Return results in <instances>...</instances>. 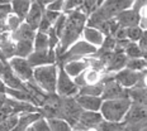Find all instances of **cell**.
I'll use <instances>...</instances> for the list:
<instances>
[{"label": "cell", "instance_id": "45", "mask_svg": "<svg viewBox=\"0 0 147 131\" xmlns=\"http://www.w3.org/2000/svg\"><path fill=\"white\" fill-rule=\"evenodd\" d=\"M10 0H0V5H9Z\"/></svg>", "mask_w": 147, "mask_h": 131}, {"label": "cell", "instance_id": "31", "mask_svg": "<svg viewBox=\"0 0 147 131\" xmlns=\"http://www.w3.org/2000/svg\"><path fill=\"white\" fill-rule=\"evenodd\" d=\"M122 127H124L122 122H112V121H107L103 118L99 124H96L94 126V130L95 131H118Z\"/></svg>", "mask_w": 147, "mask_h": 131}, {"label": "cell", "instance_id": "27", "mask_svg": "<svg viewBox=\"0 0 147 131\" xmlns=\"http://www.w3.org/2000/svg\"><path fill=\"white\" fill-rule=\"evenodd\" d=\"M47 122L50 125L51 131H72V126L67 121L62 120V118L59 117L48 118Z\"/></svg>", "mask_w": 147, "mask_h": 131}, {"label": "cell", "instance_id": "36", "mask_svg": "<svg viewBox=\"0 0 147 131\" xmlns=\"http://www.w3.org/2000/svg\"><path fill=\"white\" fill-rule=\"evenodd\" d=\"M82 0H63L62 13H69L71 10H79L81 8Z\"/></svg>", "mask_w": 147, "mask_h": 131}, {"label": "cell", "instance_id": "16", "mask_svg": "<svg viewBox=\"0 0 147 131\" xmlns=\"http://www.w3.org/2000/svg\"><path fill=\"white\" fill-rule=\"evenodd\" d=\"M114 19L117 20V23L121 27H124V28H128V27L132 25H138L140 23V10L134 8H128L124 9V10L119 11V13L114 17Z\"/></svg>", "mask_w": 147, "mask_h": 131}, {"label": "cell", "instance_id": "19", "mask_svg": "<svg viewBox=\"0 0 147 131\" xmlns=\"http://www.w3.org/2000/svg\"><path fill=\"white\" fill-rule=\"evenodd\" d=\"M76 102L82 110L86 111H99L102 106L103 98L100 96H89V95H76L74 96Z\"/></svg>", "mask_w": 147, "mask_h": 131}, {"label": "cell", "instance_id": "17", "mask_svg": "<svg viewBox=\"0 0 147 131\" xmlns=\"http://www.w3.org/2000/svg\"><path fill=\"white\" fill-rule=\"evenodd\" d=\"M43 11H45V7L41 5L37 1H32L30 3V8L27 13L26 18H24V23L28 24L32 29L37 30L39 23L42 20V17H43Z\"/></svg>", "mask_w": 147, "mask_h": 131}, {"label": "cell", "instance_id": "44", "mask_svg": "<svg viewBox=\"0 0 147 131\" xmlns=\"http://www.w3.org/2000/svg\"><path fill=\"white\" fill-rule=\"evenodd\" d=\"M5 88H7V86H5L4 82H3L1 78H0V93H5Z\"/></svg>", "mask_w": 147, "mask_h": 131}, {"label": "cell", "instance_id": "40", "mask_svg": "<svg viewBox=\"0 0 147 131\" xmlns=\"http://www.w3.org/2000/svg\"><path fill=\"white\" fill-rule=\"evenodd\" d=\"M137 44H138V47L141 48V51L146 54V52H147V35H146V32L143 33V35L137 41Z\"/></svg>", "mask_w": 147, "mask_h": 131}, {"label": "cell", "instance_id": "21", "mask_svg": "<svg viewBox=\"0 0 147 131\" xmlns=\"http://www.w3.org/2000/svg\"><path fill=\"white\" fill-rule=\"evenodd\" d=\"M59 66H62L67 74L71 78H75L76 76H79L86 68H89V62H88L86 57H85V58H82V59L70 61V62L65 63V65H59Z\"/></svg>", "mask_w": 147, "mask_h": 131}, {"label": "cell", "instance_id": "46", "mask_svg": "<svg viewBox=\"0 0 147 131\" xmlns=\"http://www.w3.org/2000/svg\"><path fill=\"white\" fill-rule=\"evenodd\" d=\"M5 62H7L5 59H0V71H1V68H3V66H4Z\"/></svg>", "mask_w": 147, "mask_h": 131}, {"label": "cell", "instance_id": "1", "mask_svg": "<svg viewBox=\"0 0 147 131\" xmlns=\"http://www.w3.org/2000/svg\"><path fill=\"white\" fill-rule=\"evenodd\" d=\"M66 14L65 24H63V29L60 37V42L57 47L55 48V53L57 57L65 52L71 44H74L76 41H79L81 37L82 29L86 25L88 15H85L80 10H71Z\"/></svg>", "mask_w": 147, "mask_h": 131}, {"label": "cell", "instance_id": "24", "mask_svg": "<svg viewBox=\"0 0 147 131\" xmlns=\"http://www.w3.org/2000/svg\"><path fill=\"white\" fill-rule=\"evenodd\" d=\"M128 98L132 103L146 105L147 102V91L146 86H133L128 88Z\"/></svg>", "mask_w": 147, "mask_h": 131}, {"label": "cell", "instance_id": "13", "mask_svg": "<svg viewBox=\"0 0 147 131\" xmlns=\"http://www.w3.org/2000/svg\"><path fill=\"white\" fill-rule=\"evenodd\" d=\"M8 65L10 69L14 72V74L18 78H20L23 82L29 81L33 78V68L30 67L27 58H22V57H11L8 59Z\"/></svg>", "mask_w": 147, "mask_h": 131}, {"label": "cell", "instance_id": "18", "mask_svg": "<svg viewBox=\"0 0 147 131\" xmlns=\"http://www.w3.org/2000/svg\"><path fill=\"white\" fill-rule=\"evenodd\" d=\"M0 78L4 82V84L9 88H14V90H24V82L18 78L14 74V72L10 69L8 65V61L4 63L1 71H0Z\"/></svg>", "mask_w": 147, "mask_h": 131}, {"label": "cell", "instance_id": "39", "mask_svg": "<svg viewBox=\"0 0 147 131\" xmlns=\"http://www.w3.org/2000/svg\"><path fill=\"white\" fill-rule=\"evenodd\" d=\"M62 7H63V0H53L52 3L46 5L45 8L53 11H62Z\"/></svg>", "mask_w": 147, "mask_h": 131}, {"label": "cell", "instance_id": "49", "mask_svg": "<svg viewBox=\"0 0 147 131\" xmlns=\"http://www.w3.org/2000/svg\"><path fill=\"white\" fill-rule=\"evenodd\" d=\"M104 1V0H98V5H100V4H102V3Z\"/></svg>", "mask_w": 147, "mask_h": 131}, {"label": "cell", "instance_id": "7", "mask_svg": "<svg viewBox=\"0 0 147 131\" xmlns=\"http://www.w3.org/2000/svg\"><path fill=\"white\" fill-rule=\"evenodd\" d=\"M98 48L94 45L89 44L85 41H76L74 44L70 45L67 49L57 57V65H65V63L70 62V61H76V59H82L85 57L93 56L96 52Z\"/></svg>", "mask_w": 147, "mask_h": 131}, {"label": "cell", "instance_id": "32", "mask_svg": "<svg viewBox=\"0 0 147 131\" xmlns=\"http://www.w3.org/2000/svg\"><path fill=\"white\" fill-rule=\"evenodd\" d=\"M19 114H11L0 121V131H11L18 122Z\"/></svg>", "mask_w": 147, "mask_h": 131}, {"label": "cell", "instance_id": "10", "mask_svg": "<svg viewBox=\"0 0 147 131\" xmlns=\"http://www.w3.org/2000/svg\"><path fill=\"white\" fill-rule=\"evenodd\" d=\"M61 105H62V97H60L56 92L47 93L45 101L42 102V105L38 107L37 111L39 112L42 117H45L46 120L48 118H55L59 117L61 115Z\"/></svg>", "mask_w": 147, "mask_h": 131}, {"label": "cell", "instance_id": "37", "mask_svg": "<svg viewBox=\"0 0 147 131\" xmlns=\"http://www.w3.org/2000/svg\"><path fill=\"white\" fill-rule=\"evenodd\" d=\"M32 127L34 131H51L50 129V125H48L47 120H46L45 117H39L37 118V120L34 121V122L32 124Z\"/></svg>", "mask_w": 147, "mask_h": 131}, {"label": "cell", "instance_id": "15", "mask_svg": "<svg viewBox=\"0 0 147 131\" xmlns=\"http://www.w3.org/2000/svg\"><path fill=\"white\" fill-rule=\"evenodd\" d=\"M103 120V116L99 111H86L82 110L80 117L72 129H94L96 124Z\"/></svg>", "mask_w": 147, "mask_h": 131}, {"label": "cell", "instance_id": "33", "mask_svg": "<svg viewBox=\"0 0 147 131\" xmlns=\"http://www.w3.org/2000/svg\"><path fill=\"white\" fill-rule=\"evenodd\" d=\"M145 32L146 30L142 29L140 25H132L125 28V37H127V39L129 42H137L143 35Z\"/></svg>", "mask_w": 147, "mask_h": 131}, {"label": "cell", "instance_id": "9", "mask_svg": "<svg viewBox=\"0 0 147 131\" xmlns=\"http://www.w3.org/2000/svg\"><path fill=\"white\" fill-rule=\"evenodd\" d=\"M59 66V65H57ZM60 97H74L78 95L79 87L74 80L65 72L62 66H59V72H57V81H56V91Z\"/></svg>", "mask_w": 147, "mask_h": 131}, {"label": "cell", "instance_id": "11", "mask_svg": "<svg viewBox=\"0 0 147 131\" xmlns=\"http://www.w3.org/2000/svg\"><path fill=\"white\" fill-rule=\"evenodd\" d=\"M104 87L102 91L103 100H114V98H125L128 97V88L122 87L117 81H114L112 73H105L103 78Z\"/></svg>", "mask_w": 147, "mask_h": 131}, {"label": "cell", "instance_id": "26", "mask_svg": "<svg viewBox=\"0 0 147 131\" xmlns=\"http://www.w3.org/2000/svg\"><path fill=\"white\" fill-rule=\"evenodd\" d=\"M104 87V81L99 83H94V84H84L79 88L78 95H89V96H100L102 91Z\"/></svg>", "mask_w": 147, "mask_h": 131}, {"label": "cell", "instance_id": "43", "mask_svg": "<svg viewBox=\"0 0 147 131\" xmlns=\"http://www.w3.org/2000/svg\"><path fill=\"white\" fill-rule=\"evenodd\" d=\"M0 11H7V13H10V4L9 5H0Z\"/></svg>", "mask_w": 147, "mask_h": 131}, {"label": "cell", "instance_id": "50", "mask_svg": "<svg viewBox=\"0 0 147 131\" xmlns=\"http://www.w3.org/2000/svg\"><path fill=\"white\" fill-rule=\"evenodd\" d=\"M141 131H146V129H143V130H141Z\"/></svg>", "mask_w": 147, "mask_h": 131}, {"label": "cell", "instance_id": "41", "mask_svg": "<svg viewBox=\"0 0 147 131\" xmlns=\"http://www.w3.org/2000/svg\"><path fill=\"white\" fill-rule=\"evenodd\" d=\"M32 1H37V3H39L41 5H43V7H46V5L50 4V3H52L53 0H32Z\"/></svg>", "mask_w": 147, "mask_h": 131}, {"label": "cell", "instance_id": "28", "mask_svg": "<svg viewBox=\"0 0 147 131\" xmlns=\"http://www.w3.org/2000/svg\"><path fill=\"white\" fill-rule=\"evenodd\" d=\"M50 44H48V37L46 33H41L36 30V35L33 39V51H42L48 49Z\"/></svg>", "mask_w": 147, "mask_h": 131}, {"label": "cell", "instance_id": "35", "mask_svg": "<svg viewBox=\"0 0 147 131\" xmlns=\"http://www.w3.org/2000/svg\"><path fill=\"white\" fill-rule=\"evenodd\" d=\"M22 23H23V20L20 19L19 17H17V15H14V14H11V13H9L8 17H7V19H5V24H7L8 29L10 30V32L15 30Z\"/></svg>", "mask_w": 147, "mask_h": 131}, {"label": "cell", "instance_id": "29", "mask_svg": "<svg viewBox=\"0 0 147 131\" xmlns=\"http://www.w3.org/2000/svg\"><path fill=\"white\" fill-rule=\"evenodd\" d=\"M124 67L132 69V71L143 72V71H146V58L145 57H140V58H127Z\"/></svg>", "mask_w": 147, "mask_h": 131}, {"label": "cell", "instance_id": "48", "mask_svg": "<svg viewBox=\"0 0 147 131\" xmlns=\"http://www.w3.org/2000/svg\"><path fill=\"white\" fill-rule=\"evenodd\" d=\"M118 131H129V130L125 129V127H122V129H121V130H118Z\"/></svg>", "mask_w": 147, "mask_h": 131}, {"label": "cell", "instance_id": "8", "mask_svg": "<svg viewBox=\"0 0 147 131\" xmlns=\"http://www.w3.org/2000/svg\"><path fill=\"white\" fill-rule=\"evenodd\" d=\"M113 78L124 88H131L133 86H146V71L137 72L124 67L118 72L113 73Z\"/></svg>", "mask_w": 147, "mask_h": 131}, {"label": "cell", "instance_id": "20", "mask_svg": "<svg viewBox=\"0 0 147 131\" xmlns=\"http://www.w3.org/2000/svg\"><path fill=\"white\" fill-rule=\"evenodd\" d=\"M81 37H84V41L88 42L89 44L94 45V47L99 48L102 45L103 41H104V35L99 29H96L95 27H89V25H85L84 29H82V33H81Z\"/></svg>", "mask_w": 147, "mask_h": 131}, {"label": "cell", "instance_id": "3", "mask_svg": "<svg viewBox=\"0 0 147 131\" xmlns=\"http://www.w3.org/2000/svg\"><path fill=\"white\" fill-rule=\"evenodd\" d=\"M129 106L131 100L128 97L114 100H103L99 112L102 114L104 120L112 121V122H122Z\"/></svg>", "mask_w": 147, "mask_h": 131}, {"label": "cell", "instance_id": "42", "mask_svg": "<svg viewBox=\"0 0 147 131\" xmlns=\"http://www.w3.org/2000/svg\"><path fill=\"white\" fill-rule=\"evenodd\" d=\"M8 14H9V13H7V11H0V23L5 22V19H7Z\"/></svg>", "mask_w": 147, "mask_h": 131}, {"label": "cell", "instance_id": "25", "mask_svg": "<svg viewBox=\"0 0 147 131\" xmlns=\"http://www.w3.org/2000/svg\"><path fill=\"white\" fill-rule=\"evenodd\" d=\"M14 56L27 58L33 52V41H18L14 42Z\"/></svg>", "mask_w": 147, "mask_h": 131}, {"label": "cell", "instance_id": "47", "mask_svg": "<svg viewBox=\"0 0 147 131\" xmlns=\"http://www.w3.org/2000/svg\"><path fill=\"white\" fill-rule=\"evenodd\" d=\"M26 131H34V130H33L32 125H30V126H28V127H27V130H26Z\"/></svg>", "mask_w": 147, "mask_h": 131}, {"label": "cell", "instance_id": "12", "mask_svg": "<svg viewBox=\"0 0 147 131\" xmlns=\"http://www.w3.org/2000/svg\"><path fill=\"white\" fill-rule=\"evenodd\" d=\"M81 112H82V108L76 102L75 97H62L60 118L67 121L74 127L76 125V122H78Z\"/></svg>", "mask_w": 147, "mask_h": 131}, {"label": "cell", "instance_id": "34", "mask_svg": "<svg viewBox=\"0 0 147 131\" xmlns=\"http://www.w3.org/2000/svg\"><path fill=\"white\" fill-rule=\"evenodd\" d=\"M96 8H98V0H82L81 8L79 9V10L82 11L85 15L89 17Z\"/></svg>", "mask_w": 147, "mask_h": 131}, {"label": "cell", "instance_id": "2", "mask_svg": "<svg viewBox=\"0 0 147 131\" xmlns=\"http://www.w3.org/2000/svg\"><path fill=\"white\" fill-rule=\"evenodd\" d=\"M133 0H104L86 19V25L95 27L96 24L113 19L119 11L131 8Z\"/></svg>", "mask_w": 147, "mask_h": 131}, {"label": "cell", "instance_id": "6", "mask_svg": "<svg viewBox=\"0 0 147 131\" xmlns=\"http://www.w3.org/2000/svg\"><path fill=\"white\" fill-rule=\"evenodd\" d=\"M146 105L131 102L129 108L125 112L123 120H122V125L129 131H141L146 129Z\"/></svg>", "mask_w": 147, "mask_h": 131}, {"label": "cell", "instance_id": "4", "mask_svg": "<svg viewBox=\"0 0 147 131\" xmlns=\"http://www.w3.org/2000/svg\"><path fill=\"white\" fill-rule=\"evenodd\" d=\"M57 72H59L57 63L34 67L33 68V80L45 92L52 93L56 91Z\"/></svg>", "mask_w": 147, "mask_h": 131}, {"label": "cell", "instance_id": "5", "mask_svg": "<svg viewBox=\"0 0 147 131\" xmlns=\"http://www.w3.org/2000/svg\"><path fill=\"white\" fill-rule=\"evenodd\" d=\"M38 107L29 102L15 100L8 96L7 93H0V121L4 120L11 114H22V112H38Z\"/></svg>", "mask_w": 147, "mask_h": 131}, {"label": "cell", "instance_id": "23", "mask_svg": "<svg viewBox=\"0 0 147 131\" xmlns=\"http://www.w3.org/2000/svg\"><path fill=\"white\" fill-rule=\"evenodd\" d=\"M32 0H10V13L19 17L24 22L27 13L30 8Z\"/></svg>", "mask_w": 147, "mask_h": 131}, {"label": "cell", "instance_id": "14", "mask_svg": "<svg viewBox=\"0 0 147 131\" xmlns=\"http://www.w3.org/2000/svg\"><path fill=\"white\" fill-rule=\"evenodd\" d=\"M27 61L32 68L38 66L51 65V63H57V56L53 49H42V51H33L32 53L27 57Z\"/></svg>", "mask_w": 147, "mask_h": 131}, {"label": "cell", "instance_id": "38", "mask_svg": "<svg viewBox=\"0 0 147 131\" xmlns=\"http://www.w3.org/2000/svg\"><path fill=\"white\" fill-rule=\"evenodd\" d=\"M62 14V11H53V10H48V9L45 8V11H43V17L48 20L51 24H53L57 20V18Z\"/></svg>", "mask_w": 147, "mask_h": 131}, {"label": "cell", "instance_id": "30", "mask_svg": "<svg viewBox=\"0 0 147 131\" xmlns=\"http://www.w3.org/2000/svg\"><path fill=\"white\" fill-rule=\"evenodd\" d=\"M123 53L125 54L127 58H140V57H145L146 58V54L141 51L137 42H129V43L127 44V47L124 48Z\"/></svg>", "mask_w": 147, "mask_h": 131}, {"label": "cell", "instance_id": "22", "mask_svg": "<svg viewBox=\"0 0 147 131\" xmlns=\"http://www.w3.org/2000/svg\"><path fill=\"white\" fill-rule=\"evenodd\" d=\"M36 35V30L32 29L28 24L22 23L15 30L10 33L11 41L13 42H18V41H33Z\"/></svg>", "mask_w": 147, "mask_h": 131}]
</instances>
